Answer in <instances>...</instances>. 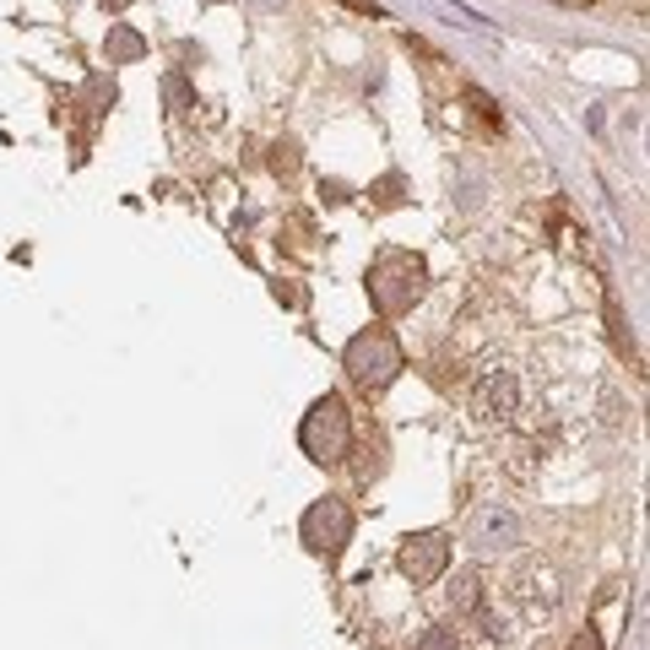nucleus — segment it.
Listing matches in <instances>:
<instances>
[{
	"mask_svg": "<svg viewBox=\"0 0 650 650\" xmlns=\"http://www.w3.org/2000/svg\"><path fill=\"white\" fill-rule=\"evenodd\" d=\"M423 293H429V266H423V255H412V250L374 255V266H369V299H374V309H380L385 320L406 314Z\"/></svg>",
	"mask_w": 650,
	"mask_h": 650,
	"instance_id": "nucleus-1",
	"label": "nucleus"
},
{
	"mask_svg": "<svg viewBox=\"0 0 650 650\" xmlns=\"http://www.w3.org/2000/svg\"><path fill=\"white\" fill-rule=\"evenodd\" d=\"M466 406L483 429H515L520 423V406H526V385H520V369L509 363H483L466 385Z\"/></svg>",
	"mask_w": 650,
	"mask_h": 650,
	"instance_id": "nucleus-2",
	"label": "nucleus"
},
{
	"mask_svg": "<svg viewBox=\"0 0 650 650\" xmlns=\"http://www.w3.org/2000/svg\"><path fill=\"white\" fill-rule=\"evenodd\" d=\"M342 369H348L352 385H358V391H369V396H380L385 385H396V374L406 369L396 331H385V326L358 331V337L348 342V352H342Z\"/></svg>",
	"mask_w": 650,
	"mask_h": 650,
	"instance_id": "nucleus-3",
	"label": "nucleus"
},
{
	"mask_svg": "<svg viewBox=\"0 0 650 650\" xmlns=\"http://www.w3.org/2000/svg\"><path fill=\"white\" fill-rule=\"evenodd\" d=\"M299 445L314 466H337L352 451V417H348V401L337 396V391H326V396L303 412Z\"/></svg>",
	"mask_w": 650,
	"mask_h": 650,
	"instance_id": "nucleus-4",
	"label": "nucleus"
},
{
	"mask_svg": "<svg viewBox=\"0 0 650 650\" xmlns=\"http://www.w3.org/2000/svg\"><path fill=\"white\" fill-rule=\"evenodd\" d=\"M509 597L515 607L526 612V618H553L558 607H564V575H558V564L553 558H526L520 569H515V580H509Z\"/></svg>",
	"mask_w": 650,
	"mask_h": 650,
	"instance_id": "nucleus-5",
	"label": "nucleus"
},
{
	"mask_svg": "<svg viewBox=\"0 0 650 650\" xmlns=\"http://www.w3.org/2000/svg\"><path fill=\"white\" fill-rule=\"evenodd\" d=\"M299 537H303V548L320 553V558H342V548L352 543V509H348V499H337V494L314 499L309 509H303Z\"/></svg>",
	"mask_w": 650,
	"mask_h": 650,
	"instance_id": "nucleus-6",
	"label": "nucleus"
},
{
	"mask_svg": "<svg viewBox=\"0 0 650 650\" xmlns=\"http://www.w3.org/2000/svg\"><path fill=\"white\" fill-rule=\"evenodd\" d=\"M466 543L472 553H483V558H494V553H509L526 543V526H520V515L509 509V504L488 499L472 509V520H466Z\"/></svg>",
	"mask_w": 650,
	"mask_h": 650,
	"instance_id": "nucleus-7",
	"label": "nucleus"
},
{
	"mask_svg": "<svg viewBox=\"0 0 650 650\" xmlns=\"http://www.w3.org/2000/svg\"><path fill=\"white\" fill-rule=\"evenodd\" d=\"M396 569L412 586L445 580V569H451V537H445V532H412L396 553Z\"/></svg>",
	"mask_w": 650,
	"mask_h": 650,
	"instance_id": "nucleus-8",
	"label": "nucleus"
},
{
	"mask_svg": "<svg viewBox=\"0 0 650 650\" xmlns=\"http://www.w3.org/2000/svg\"><path fill=\"white\" fill-rule=\"evenodd\" d=\"M445 601H451V612H461V618L488 612V586H483V575H477V569H455V580L445 586Z\"/></svg>",
	"mask_w": 650,
	"mask_h": 650,
	"instance_id": "nucleus-9",
	"label": "nucleus"
},
{
	"mask_svg": "<svg viewBox=\"0 0 650 650\" xmlns=\"http://www.w3.org/2000/svg\"><path fill=\"white\" fill-rule=\"evenodd\" d=\"M417 650H461V634H455L451 623H434V629L417 634Z\"/></svg>",
	"mask_w": 650,
	"mask_h": 650,
	"instance_id": "nucleus-10",
	"label": "nucleus"
},
{
	"mask_svg": "<svg viewBox=\"0 0 650 650\" xmlns=\"http://www.w3.org/2000/svg\"><path fill=\"white\" fill-rule=\"evenodd\" d=\"M271 168H277V174H293V168H299V147H293V142H277V147H271Z\"/></svg>",
	"mask_w": 650,
	"mask_h": 650,
	"instance_id": "nucleus-11",
	"label": "nucleus"
},
{
	"mask_svg": "<svg viewBox=\"0 0 650 650\" xmlns=\"http://www.w3.org/2000/svg\"><path fill=\"white\" fill-rule=\"evenodd\" d=\"M109 54L131 60V54H142V39H136V33H114V44H109Z\"/></svg>",
	"mask_w": 650,
	"mask_h": 650,
	"instance_id": "nucleus-12",
	"label": "nucleus"
},
{
	"mask_svg": "<svg viewBox=\"0 0 650 650\" xmlns=\"http://www.w3.org/2000/svg\"><path fill=\"white\" fill-rule=\"evenodd\" d=\"M569 650H601V640H597V634H591V629H586V634H580V640H575V646H569Z\"/></svg>",
	"mask_w": 650,
	"mask_h": 650,
	"instance_id": "nucleus-13",
	"label": "nucleus"
},
{
	"mask_svg": "<svg viewBox=\"0 0 650 650\" xmlns=\"http://www.w3.org/2000/svg\"><path fill=\"white\" fill-rule=\"evenodd\" d=\"M103 6H125V0H103Z\"/></svg>",
	"mask_w": 650,
	"mask_h": 650,
	"instance_id": "nucleus-14",
	"label": "nucleus"
}]
</instances>
